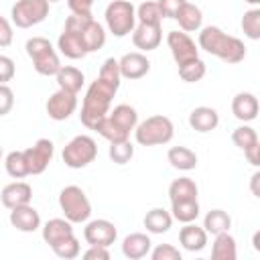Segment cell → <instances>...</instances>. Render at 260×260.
<instances>
[{
	"instance_id": "31",
	"label": "cell",
	"mask_w": 260,
	"mask_h": 260,
	"mask_svg": "<svg viewBox=\"0 0 260 260\" xmlns=\"http://www.w3.org/2000/svg\"><path fill=\"white\" fill-rule=\"evenodd\" d=\"M230 228H232V217L223 209H211L203 217V230L207 234L215 236V234H221V232H230Z\"/></svg>"
},
{
	"instance_id": "5",
	"label": "cell",
	"mask_w": 260,
	"mask_h": 260,
	"mask_svg": "<svg viewBox=\"0 0 260 260\" xmlns=\"http://www.w3.org/2000/svg\"><path fill=\"white\" fill-rule=\"evenodd\" d=\"M175 136V126L171 122V118L156 114L150 116L146 120H142L140 124H136L134 128V138L140 146H158V144H167L171 142Z\"/></svg>"
},
{
	"instance_id": "6",
	"label": "cell",
	"mask_w": 260,
	"mask_h": 260,
	"mask_svg": "<svg viewBox=\"0 0 260 260\" xmlns=\"http://www.w3.org/2000/svg\"><path fill=\"white\" fill-rule=\"evenodd\" d=\"M24 49H26V55L30 57L32 67L39 75H47V77L57 75V71L61 69V61H59V55H57V51L49 39L32 37L26 41Z\"/></svg>"
},
{
	"instance_id": "33",
	"label": "cell",
	"mask_w": 260,
	"mask_h": 260,
	"mask_svg": "<svg viewBox=\"0 0 260 260\" xmlns=\"http://www.w3.org/2000/svg\"><path fill=\"white\" fill-rule=\"evenodd\" d=\"M205 73H207V65H205L199 57L193 59V61H187V63L179 65V77H181L183 81H187V83H197V81H201V79L205 77Z\"/></svg>"
},
{
	"instance_id": "35",
	"label": "cell",
	"mask_w": 260,
	"mask_h": 260,
	"mask_svg": "<svg viewBox=\"0 0 260 260\" xmlns=\"http://www.w3.org/2000/svg\"><path fill=\"white\" fill-rule=\"evenodd\" d=\"M136 20L138 22H144V24H160L162 22V12L156 4V0H148V2H142L138 8H136Z\"/></svg>"
},
{
	"instance_id": "51",
	"label": "cell",
	"mask_w": 260,
	"mask_h": 260,
	"mask_svg": "<svg viewBox=\"0 0 260 260\" xmlns=\"http://www.w3.org/2000/svg\"><path fill=\"white\" fill-rule=\"evenodd\" d=\"M47 2H49V4H53V2H61V0H47Z\"/></svg>"
},
{
	"instance_id": "44",
	"label": "cell",
	"mask_w": 260,
	"mask_h": 260,
	"mask_svg": "<svg viewBox=\"0 0 260 260\" xmlns=\"http://www.w3.org/2000/svg\"><path fill=\"white\" fill-rule=\"evenodd\" d=\"M183 2H187V0H156L158 8L162 12V18H175V14Z\"/></svg>"
},
{
	"instance_id": "29",
	"label": "cell",
	"mask_w": 260,
	"mask_h": 260,
	"mask_svg": "<svg viewBox=\"0 0 260 260\" xmlns=\"http://www.w3.org/2000/svg\"><path fill=\"white\" fill-rule=\"evenodd\" d=\"M197 183L189 177H179L169 185V199L173 201H187V199H197Z\"/></svg>"
},
{
	"instance_id": "16",
	"label": "cell",
	"mask_w": 260,
	"mask_h": 260,
	"mask_svg": "<svg viewBox=\"0 0 260 260\" xmlns=\"http://www.w3.org/2000/svg\"><path fill=\"white\" fill-rule=\"evenodd\" d=\"M120 65V75L124 79H140L150 71V61L144 53H126L122 55V59H118Z\"/></svg>"
},
{
	"instance_id": "17",
	"label": "cell",
	"mask_w": 260,
	"mask_h": 260,
	"mask_svg": "<svg viewBox=\"0 0 260 260\" xmlns=\"http://www.w3.org/2000/svg\"><path fill=\"white\" fill-rule=\"evenodd\" d=\"M10 225L16 228L18 232H24V234H30V232H37L41 228V215L39 211L26 203V205H18L14 209H10Z\"/></svg>"
},
{
	"instance_id": "46",
	"label": "cell",
	"mask_w": 260,
	"mask_h": 260,
	"mask_svg": "<svg viewBox=\"0 0 260 260\" xmlns=\"http://www.w3.org/2000/svg\"><path fill=\"white\" fill-rule=\"evenodd\" d=\"M85 260H110V250L108 246H89L83 252Z\"/></svg>"
},
{
	"instance_id": "40",
	"label": "cell",
	"mask_w": 260,
	"mask_h": 260,
	"mask_svg": "<svg viewBox=\"0 0 260 260\" xmlns=\"http://www.w3.org/2000/svg\"><path fill=\"white\" fill-rule=\"evenodd\" d=\"M148 254H150L152 260H181L183 258V254L179 252V248H175L173 244H158Z\"/></svg>"
},
{
	"instance_id": "22",
	"label": "cell",
	"mask_w": 260,
	"mask_h": 260,
	"mask_svg": "<svg viewBox=\"0 0 260 260\" xmlns=\"http://www.w3.org/2000/svg\"><path fill=\"white\" fill-rule=\"evenodd\" d=\"M150 248H152V242H150V238H148L146 234H142V232L128 234V236L124 238V242H122V254H124L126 258H130V260H140V258L148 256Z\"/></svg>"
},
{
	"instance_id": "45",
	"label": "cell",
	"mask_w": 260,
	"mask_h": 260,
	"mask_svg": "<svg viewBox=\"0 0 260 260\" xmlns=\"http://www.w3.org/2000/svg\"><path fill=\"white\" fill-rule=\"evenodd\" d=\"M14 39L12 32V22L6 16H0V47H8Z\"/></svg>"
},
{
	"instance_id": "30",
	"label": "cell",
	"mask_w": 260,
	"mask_h": 260,
	"mask_svg": "<svg viewBox=\"0 0 260 260\" xmlns=\"http://www.w3.org/2000/svg\"><path fill=\"white\" fill-rule=\"evenodd\" d=\"M57 49L61 51V55H65L67 59H83L87 55V51L83 49L81 41L71 32V30H65L59 35L57 39Z\"/></svg>"
},
{
	"instance_id": "48",
	"label": "cell",
	"mask_w": 260,
	"mask_h": 260,
	"mask_svg": "<svg viewBox=\"0 0 260 260\" xmlns=\"http://www.w3.org/2000/svg\"><path fill=\"white\" fill-rule=\"evenodd\" d=\"M258 181H260V173L256 171L252 177H250V191L254 197H260V189H258Z\"/></svg>"
},
{
	"instance_id": "11",
	"label": "cell",
	"mask_w": 260,
	"mask_h": 260,
	"mask_svg": "<svg viewBox=\"0 0 260 260\" xmlns=\"http://www.w3.org/2000/svg\"><path fill=\"white\" fill-rule=\"evenodd\" d=\"M22 152H24V160L28 167V175H41V173H45V169L53 160L55 146L49 138H39L32 146L24 148Z\"/></svg>"
},
{
	"instance_id": "42",
	"label": "cell",
	"mask_w": 260,
	"mask_h": 260,
	"mask_svg": "<svg viewBox=\"0 0 260 260\" xmlns=\"http://www.w3.org/2000/svg\"><path fill=\"white\" fill-rule=\"evenodd\" d=\"M16 75V65L8 55H0V83H8L12 81V77Z\"/></svg>"
},
{
	"instance_id": "18",
	"label": "cell",
	"mask_w": 260,
	"mask_h": 260,
	"mask_svg": "<svg viewBox=\"0 0 260 260\" xmlns=\"http://www.w3.org/2000/svg\"><path fill=\"white\" fill-rule=\"evenodd\" d=\"M32 199V187L24 181H14V183H8L2 193H0V201L6 209H14L18 205H26L30 203Z\"/></svg>"
},
{
	"instance_id": "10",
	"label": "cell",
	"mask_w": 260,
	"mask_h": 260,
	"mask_svg": "<svg viewBox=\"0 0 260 260\" xmlns=\"http://www.w3.org/2000/svg\"><path fill=\"white\" fill-rule=\"evenodd\" d=\"M12 24L18 28H30L49 16L47 0H16L10 8Z\"/></svg>"
},
{
	"instance_id": "24",
	"label": "cell",
	"mask_w": 260,
	"mask_h": 260,
	"mask_svg": "<svg viewBox=\"0 0 260 260\" xmlns=\"http://www.w3.org/2000/svg\"><path fill=\"white\" fill-rule=\"evenodd\" d=\"M175 20L179 22L181 30L183 32H195L201 28V22H203V14H201V8L191 4V2H183L175 14Z\"/></svg>"
},
{
	"instance_id": "39",
	"label": "cell",
	"mask_w": 260,
	"mask_h": 260,
	"mask_svg": "<svg viewBox=\"0 0 260 260\" xmlns=\"http://www.w3.org/2000/svg\"><path fill=\"white\" fill-rule=\"evenodd\" d=\"M232 142H234L240 150H244V148H248V146H252V144H256V142H260V140H258L256 130L244 122L242 126H238V128L232 132Z\"/></svg>"
},
{
	"instance_id": "38",
	"label": "cell",
	"mask_w": 260,
	"mask_h": 260,
	"mask_svg": "<svg viewBox=\"0 0 260 260\" xmlns=\"http://www.w3.org/2000/svg\"><path fill=\"white\" fill-rule=\"evenodd\" d=\"M51 250L55 252V256H59L63 260H73V258H77L81 254V246H79V240L75 238V234L69 236V238H65V240H61Z\"/></svg>"
},
{
	"instance_id": "9",
	"label": "cell",
	"mask_w": 260,
	"mask_h": 260,
	"mask_svg": "<svg viewBox=\"0 0 260 260\" xmlns=\"http://www.w3.org/2000/svg\"><path fill=\"white\" fill-rule=\"evenodd\" d=\"M63 162L69 167V169H83L87 167L89 162L95 160L98 156V144L91 136L87 134H79V136H73L65 148H63Z\"/></svg>"
},
{
	"instance_id": "23",
	"label": "cell",
	"mask_w": 260,
	"mask_h": 260,
	"mask_svg": "<svg viewBox=\"0 0 260 260\" xmlns=\"http://www.w3.org/2000/svg\"><path fill=\"white\" fill-rule=\"evenodd\" d=\"M69 236H73V223L65 217H53L43 225V240L51 248Z\"/></svg>"
},
{
	"instance_id": "34",
	"label": "cell",
	"mask_w": 260,
	"mask_h": 260,
	"mask_svg": "<svg viewBox=\"0 0 260 260\" xmlns=\"http://www.w3.org/2000/svg\"><path fill=\"white\" fill-rule=\"evenodd\" d=\"M4 167H6V173L12 179H22V177L28 175V167H26V160H24V152L22 150L8 152L6 158H4Z\"/></svg>"
},
{
	"instance_id": "4",
	"label": "cell",
	"mask_w": 260,
	"mask_h": 260,
	"mask_svg": "<svg viewBox=\"0 0 260 260\" xmlns=\"http://www.w3.org/2000/svg\"><path fill=\"white\" fill-rule=\"evenodd\" d=\"M65 30H71L83 45L87 53L100 51L106 45V30L104 26L93 18V16H81V14H71L65 20Z\"/></svg>"
},
{
	"instance_id": "26",
	"label": "cell",
	"mask_w": 260,
	"mask_h": 260,
	"mask_svg": "<svg viewBox=\"0 0 260 260\" xmlns=\"http://www.w3.org/2000/svg\"><path fill=\"white\" fill-rule=\"evenodd\" d=\"M55 79H57L59 89H65V91H71V93H77L83 87V81H85L83 73L73 65H61Z\"/></svg>"
},
{
	"instance_id": "52",
	"label": "cell",
	"mask_w": 260,
	"mask_h": 260,
	"mask_svg": "<svg viewBox=\"0 0 260 260\" xmlns=\"http://www.w3.org/2000/svg\"><path fill=\"white\" fill-rule=\"evenodd\" d=\"M0 160H2V146H0Z\"/></svg>"
},
{
	"instance_id": "3",
	"label": "cell",
	"mask_w": 260,
	"mask_h": 260,
	"mask_svg": "<svg viewBox=\"0 0 260 260\" xmlns=\"http://www.w3.org/2000/svg\"><path fill=\"white\" fill-rule=\"evenodd\" d=\"M136 124H138L136 110L128 104H118L95 124L93 130H98V134L104 136L108 142H118V140H128Z\"/></svg>"
},
{
	"instance_id": "13",
	"label": "cell",
	"mask_w": 260,
	"mask_h": 260,
	"mask_svg": "<svg viewBox=\"0 0 260 260\" xmlns=\"http://www.w3.org/2000/svg\"><path fill=\"white\" fill-rule=\"evenodd\" d=\"M45 110H47L51 120L63 122L71 114H75V110H77V93H71V91H65V89H57L55 93L49 95V100L45 104Z\"/></svg>"
},
{
	"instance_id": "32",
	"label": "cell",
	"mask_w": 260,
	"mask_h": 260,
	"mask_svg": "<svg viewBox=\"0 0 260 260\" xmlns=\"http://www.w3.org/2000/svg\"><path fill=\"white\" fill-rule=\"evenodd\" d=\"M171 215L173 219L181 223L195 221L199 217V201L197 199H187V201H173L171 203Z\"/></svg>"
},
{
	"instance_id": "50",
	"label": "cell",
	"mask_w": 260,
	"mask_h": 260,
	"mask_svg": "<svg viewBox=\"0 0 260 260\" xmlns=\"http://www.w3.org/2000/svg\"><path fill=\"white\" fill-rule=\"evenodd\" d=\"M244 2H248V4H254V6H256V4H260V0H244Z\"/></svg>"
},
{
	"instance_id": "28",
	"label": "cell",
	"mask_w": 260,
	"mask_h": 260,
	"mask_svg": "<svg viewBox=\"0 0 260 260\" xmlns=\"http://www.w3.org/2000/svg\"><path fill=\"white\" fill-rule=\"evenodd\" d=\"M167 158L177 171H193L197 167V154L187 146H171Z\"/></svg>"
},
{
	"instance_id": "25",
	"label": "cell",
	"mask_w": 260,
	"mask_h": 260,
	"mask_svg": "<svg viewBox=\"0 0 260 260\" xmlns=\"http://www.w3.org/2000/svg\"><path fill=\"white\" fill-rule=\"evenodd\" d=\"M142 223L150 234H167L173 225V215L162 207H152L150 211H146Z\"/></svg>"
},
{
	"instance_id": "21",
	"label": "cell",
	"mask_w": 260,
	"mask_h": 260,
	"mask_svg": "<svg viewBox=\"0 0 260 260\" xmlns=\"http://www.w3.org/2000/svg\"><path fill=\"white\" fill-rule=\"evenodd\" d=\"M179 242L187 252H201L207 246V232L197 223L189 221L179 230Z\"/></svg>"
},
{
	"instance_id": "8",
	"label": "cell",
	"mask_w": 260,
	"mask_h": 260,
	"mask_svg": "<svg viewBox=\"0 0 260 260\" xmlns=\"http://www.w3.org/2000/svg\"><path fill=\"white\" fill-rule=\"evenodd\" d=\"M59 207L71 223H83L91 215V203L85 195V191L77 185H67L59 193Z\"/></svg>"
},
{
	"instance_id": "36",
	"label": "cell",
	"mask_w": 260,
	"mask_h": 260,
	"mask_svg": "<svg viewBox=\"0 0 260 260\" xmlns=\"http://www.w3.org/2000/svg\"><path fill=\"white\" fill-rule=\"evenodd\" d=\"M112 162L116 165H126L130 162V158L134 156V144L130 140H118V142H110V150H108Z\"/></svg>"
},
{
	"instance_id": "15",
	"label": "cell",
	"mask_w": 260,
	"mask_h": 260,
	"mask_svg": "<svg viewBox=\"0 0 260 260\" xmlns=\"http://www.w3.org/2000/svg\"><path fill=\"white\" fill-rule=\"evenodd\" d=\"M162 41V28L160 24H144V22H138V26H134L132 30V43L136 49L148 53V51H154L158 49Z\"/></svg>"
},
{
	"instance_id": "41",
	"label": "cell",
	"mask_w": 260,
	"mask_h": 260,
	"mask_svg": "<svg viewBox=\"0 0 260 260\" xmlns=\"http://www.w3.org/2000/svg\"><path fill=\"white\" fill-rule=\"evenodd\" d=\"M14 108V91L10 89L8 83H0V116L10 114Z\"/></svg>"
},
{
	"instance_id": "20",
	"label": "cell",
	"mask_w": 260,
	"mask_h": 260,
	"mask_svg": "<svg viewBox=\"0 0 260 260\" xmlns=\"http://www.w3.org/2000/svg\"><path fill=\"white\" fill-rule=\"evenodd\" d=\"M219 124V114L215 108H209V106H197L191 110L189 114V126L195 130V132H211L215 130Z\"/></svg>"
},
{
	"instance_id": "2",
	"label": "cell",
	"mask_w": 260,
	"mask_h": 260,
	"mask_svg": "<svg viewBox=\"0 0 260 260\" xmlns=\"http://www.w3.org/2000/svg\"><path fill=\"white\" fill-rule=\"evenodd\" d=\"M199 49H203L205 53L221 59L223 63H240L246 57V45L244 41H240L238 37H232L228 32H223L219 26H203L199 28V39H197Z\"/></svg>"
},
{
	"instance_id": "14",
	"label": "cell",
	"mask_w": 260,
	"mask_h": 260,
	"mask_svg": "<svg viewBox=\"0 0 260 260\" xmlns=\"http://www.w3.org/2000/svg\"><path fill=\"white\" fill-rule=\"evenodd\" d=\"M83 238L89 246H112L118 238V230L110 219H91L83 228Z\"/></svg>"
},
{
	"instance_id": "43",
	"label": "cell",
	"mask_w": 260,
	"mask_h": 260,
	"mask_svg": "<svg viewBox=\"0 0 260 260\" xmlns=\"http://www.w3.org/2000/svg\"><path fill=\"white\" fill-rule=\"evenodd\" d=\"M95 0H67V6L71 14H81V16H91V6Z\"/></svg>"
},
{
	"instance_id": "27",
	"label": "cell",
	"mask_w": 260,
	"mask_h": 260,
	"mask_svg": "<svg viewBox=\"0 0 260 260\" xmlns=\"http://www.w3.org/2000/svg\"><path fill=\"white\" fill-rule=\"evenodd\" d=\"M238 256V248H236V240L230 232H221L215 234L213 246H211V258L213 260H236Z\"/></svg>"
},
{
	"instance_id": "1",
	"label": "cell",
	"mask_w": 260,
	"mask_h": 260,
	"mask_svg": "<svg viewBox=\"0 0 260 260\" xmlns=\"http://www.w3.org/2000/svg\"><path fill=\"white\" fill-rule=\"evenodd\" d=\"M118 87H120V83L104 79L100 75H98L95 81H91V85L85 91V98H83V104H81V114H79L81 124L85 128L93 130L95 124L110 112L112 100H114Z\"/></svg>"
},
{
	"instance_id": "47",
	"label": "cell",
	"mask_w": 260,
	"mask_h": 260,
	"mask_svg": "<svg viewBox=\"0 0 260 260\" xmlns=\"http://www.w3.org/2000/svg\"><path fill=\"white\" fill-rule=\"evenodd\" d=\"M244 156L248 158V162H250L252 167H258V165H260V142H256V144L244 148Z\"/></svg>"
},
{
	"instance_id": "12",
	"label": "cell",
	"mask_w": 260,
	"mask_h": 260,
	"mask_svg": "<svg viewBox=\"0 0 260 260\" xmlns=\"http://www.w3.org/2000/svg\"><path fill=\"white\" fill-rule=\"evenodd\" d=\"M167 45L171 49V55L175 59L177 65H183L187 61H193L199 57V49L195 45V41L189 37V32L183 30H171L167 35Z\"/></svg>"
},
{
	"instance_id": "37",
	"label": "cell",
	"mask_w": 260,
	"mask_h": 260,
	"mask_svg": "<svg viewBox=\"0 0 260 260\" xmlns=\"http://www.w3.org/2000/svg\"><path fill=\"white\" fill-rule=\"evenodd\" d=\"M242 30L248 39L258 41L260 39V8H250L242 16Z\"/></svg>"
},
{
	"instance_id": "7",
	"label": "cell",
	"mask_w": 260,
	"mask_h": 260,
	"mask_svg": "<svg viewBox=\"0 0 260 260\" xmlns=\"http://www.w3.org/2000/svg\"><path fill=\"white\" fill-rule=\"evenodd\" d=\"M104 18H106L108 30L114 37L122 39V37L130 35L136 26V8L130 0H114L106 6Z\"/></svg>"
},
{
	"instance_id": "19",
	"label": "cell",
	"mask_w": 260,
	"mask_h": 260,
	"mask_svg": "<svg viewBox=\"0 0 260 260\" xmlns=\"http://www.w3.org/2000/svg\"><path fill=\"white\" fill-rule=\"evenodd\" d=\"M258 98L250 91H240L232 100V114L240 122H252L258 116Z\"/></svg>"
},
{
	"instance_id": "49",
	"label": "cell",
	"mask_w": 260,
	"mask_h": 260,
	"mask_svg": "<svg viewBox=\"0 0 260 260\" xmlns=\"http://www.w3.org/2000/svg\"><path fill=\"white\" fill-rule=\"evenodd\" d=\"M258 240H260V232H256L254 238H252V244H254V250H256V252H260V244H258Z\"/></svg>"
}]
</instances>
